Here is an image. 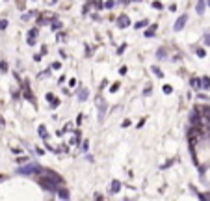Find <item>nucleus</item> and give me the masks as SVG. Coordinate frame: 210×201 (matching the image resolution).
<instances>
[{
	"instance_id": "nucleus-1",
	"label": "nucleus",
	"mask_w": 210,
	"mask_h": 201,
	"mask_svg": "<svg viewBox=\"0 0 210 201\" xmlns=\"http://www.w3.org/2000/svg\"><path fill=\"white\" fill-rule=\"evenodd\" d=\"M39 184H41V186L45 188L47 192H56V190H58V184H60V183H58L56 179H52V177H49V175H47L45 179H41V181H39Z\"/></svg>"
},
{
	"instance_id": "nucleus-2",
	"label": "nucleus",
	"mask_w": 210,
	"mask_h": 201,
	"mask_svg": "<svg viewBox=\"0 0 210 201\" xmlns=\"http://www.w3.org/2000/svg\"><path fill=\"white\" fill-rule=\"evenodd\" d=\"M43 168L39 166V164H28V166H22L17 169V173H21V175H34V173H41Z\"/></svg>"
},
{
	"instance_id": "nucleus-3",
	"label": "nucleus",
	"mask_w": 210,
	"mask_h": 201,
	"mask_svg": "<svg viewBox=\"0 0 210 201\" xmlns=\"http://www.w3.org/2000/svg\"><path fill=\"white\" fill-rule=\"evenodd\" d=\"M97 108H99V121H104V114H106V106H104V101L102 97H97Z\"/></svg>"
},
{
	"instance_id": "nucleus-4",
	"label": "nucleus",
	"mask_w": 210,
	"mask_h": 201,
	"mask_svg": "<svg viewBox=\"0 0 210 201\" xmlns=\"http://www.w3.org/2000/svg\"><path fill=\"white\" fill-rule=\"evenodd\" d=\"M186 21H188V15H180V17L177 19V22H175V24H173V30H175V32H180V30L184 28Z\"/></svg>"
},
{
	"instance_id": "nucleus-5",
	"label": "nucleus",
	"mask_w": 210,
	"mask_h": 201,
	"mask_svg": "<svg viewBox=\"0 0 210 201\" xmlns=\"http://www.w3.org/2000/svg\"><path fill=\"white\" fill-rule=\"evenodd\" d=\"M117 24H119V28H126V26H130V19L126 17V15H121V17L117 19Z\"/></svg>"
},
{
	"instance_id": "nucleus-6",
	"label": "nucleus",
	"mask_w": 210,
	"mask_h": 201,
	"mask_svg": "<svg viewBox=\"0 0 210 201\" xmlns=\"http://www.w3.org/2000/svg\"><path fill=\"white\" fill-rule=\"evenodd\" d=\"M35 35H37V30H30L28 32V45H35Z\"/></svg>"
},
{
	"instance_id": "nucleus-7",
	"label": "nucleus",
	"mask_w": 210,
	"mask_h": 201,
	"mask_svg": "<svg viewBox=\"0 0 210 201\" xmlns=\"http://www.w3.org/2000/svg\"><path fill=\"white\" fill-rule=\"evenodd\" d=\"M88 95H89V91L86 88H82L80 91H78V101H86V99H88Z\"/></svg>"
},
{
	"instance_id": "nucleus-8",
	"label": "nucleus",
	"mask_w": 210,
	"mask_h": 201,
	"mask_svg": "<svg viewBox=\"0 0 210 201\" xmlns=\"http://www.w3.org/2000/svg\"><path fill=\"white\" fill-rule=\"evenodd\" d=\"M197 13L199 15L205 13V0H197Z\"/></svg>"
},
{
	"instance_id": "nucleus-9",
	"label": "nucleus",
	"mask_w": 210,
	"mask_h": 201,
	"mask_svg": "<svg viewBox=\"0 0 210 201\" xmlns=\"http://www.w3.org/2000/svg\"><path fill=\"white\" fill-rule=\"evenodd\" d=\"M190 119H192V123H199V110H193Z\"/></svg>"
},
{
	"instance_id": "nucleus-10",
	"label": "nucleus",
	"mask_w": 210,
	"mask_h": 201,
	"mask_svg": "<svg viewBox=\"0 0 210 201\" xmlns=\"http://www.w3.org/2000/svg\"><path fill=\"white\" fill-rule=\"evenodd\" d=\"M119 190H121V183H119V181H113V183H112V192H113V194H117Z\"/></svg>"
},
{
	"instance_id": "nucleus-11",
	"label": "nucleus",
	"mask_w": 210,
	"mask_h": 201,
	"mask_svg": "<svg viewBox=\"0 0 210 201\" xmlns=\"http://www.w3.org/2000/svg\"><path fill=\"white\" fill-rule=\"evenodd\" d=\"M190 84H192L193 89H199L201 88V80H199V78H192V82H190Z\"/></svg>"
},
{
	"instance_id": "nucleus-12",
	"label": "nucleus",
	"mask_w": 210,
	"mask_h": 201,
	"mask_svg": "<svg viewBox=\"0 0 210 201\" xmlns=\"http://www.w3.org/2000/svg\"><path fill=\"white\" fill-rule=\"evenodd\" d=\"M201 88H205V89L210 88V78H208V76H205L203 80H201Z\"/></svg>"
},
{
	"instance_id": "nucleus-13",
	"label": "nucleus",
	"mask_w": 210,
	"mask_h": 201,
	"mask_svg": "<svg viewBox=\"0 0 210 201\" xmlns=\"http://www.w3.org/2000/svg\"><path fill=\"white\" fill-rule=\"evenodd\" d=\"M58 196H60L61 199H67V198H69V192H67V190H61V188H60V190H58Z\"/></svg>"
},
{
	"instance_id": "nucleus-14",
	"label": "nucleus",
	"mask_w": 210,
	"mask_h": 201,
	"mask_svg": "<svg viewBox=\"0 0 210 201\" xmlns=\"http://www.w3.org/2000/svg\"><path fill=\"white\" fill-rule=\"evenodd\" d=\"M147 24H149V21H140V22H136L134 26H136V28H145Z\"/></svg>"
},
{
	"instance_id": "nucleus-15",
	"label": "nucleus",
	"mask_w": 210,
	"mask_h": 201,
	"mask_svg": "<svg viewBox=\"0 0 210 201\" xmlns=\"http://www.w3.org/2000/svg\"><path fill=\"white\" fill-rule=\"evenodd\" d=\"M151 69H153V73L156 74V76H162V71L158 69V67H151Z\"/></svg>"
},
{
	"instance_id": "nucleus-16",
	"label": "nucleus",
	"mask_w": 210,
	"mask_h": 201,
	"mask_svg": "<svg viewBox=\"0 0 210 201\" xmlns=\"http://www.w3.org/2000/svg\"><path fill=\"white\" fill-rule=\"evenodd\" d=\"M156 56H158V58H160V60H162V58L165 56V50H164V49H158V54H156Z\"/></svg>"
},
{
	"instance_id": "nucleus-17",
	"label": "nucleus",
	"mask_w": 210,
	"mask_h": 201,
	"mask_svg": "<svg viewBox=\"0 0 210 201\" xmlns=\"http://www.w3.org/2000/svg\"><path fill=\"white\" fill-rule=\"evenodd\" d=\"M113 6H115V2H113V0H108V2L104 4V7H108V9H110V7H113Z\"/></svg>"
},
{
	"instance_id": "nucleus-18",
	"label": "nucleus",
	"mask_w": 210,
	"mask_h": 201,
	"mask_svg": "<svg viewBox=\"0 0 210 201\" xmlns=\"http://www.w3.org/2000/svg\"><path fill=\"white\" fill-rule=\"evenodd\" d=\"M154 30H156V26H153V28H151V30H147V32H145V35H147V37H151V35L154 34Z\"/></svg>"
},
{
	"instance_id": "nucleus-19",
	"label": "nucleus",
	"mask_w": 210,
	"mask_h": 201,
	"mask_svg": "<svg viewBox=\"0 0 210 201\" xmlns=\"http://www.w3.org/2000/svg\"><path fill=\"white\" fill-rule=\"evenodd\" d=\"M205 45H210V32L205 34Z\"/></svg>"
},
{
	"instance_id": "nucleus-20",
	"label": "nucleus",
	"mask_w": 210,
	"mask_h": 201,
	"mask_svg": "<svg viewBox=\"0 0 210 201\" xmlns=\"http://www.w3.org/2000/svg\"><path fill=\"white\" fill-rule=\"evenodd\" d=\"M203 112H205V117L210 121V108H203Z\"/></svg>"
},
{
	"instance_id": "nucleus-21",
	"label": "nucleus",
	"mask_w": 210,
	"mask_h": 201,
	"mask_svg": "<svg viewBox=\"0 0 210 201\" xmlns=\"http://www.w3.org/2000/svg\"><path fill=\"white\" fill-rule=\"evenodd\" d=\"M197 56H199V58H205L207 54H205V50H203V49H197Z\"/></svg>"
},
{
	"instance_id": "nucleus-22",
	"label": "nucleus",
	"mask_w": 210,
	"mask_h": 201,
	"mask_svg": "<svg viewBox=\"0 0 210 201\" xmlns=\"http://www.w3.org/2000/svg\"><path fill=\"white\" fill-rule=\"evenodd\" d=\"M0 69H2V73H6V71H7V64H6V62L0 64Z\"/></svg>"
},
{
	"instance_id": "nucleus-23",
	"label": "nucleus",
	"mask_w": 210,
	"mask_h": 201,
	"mask_svg": "<svg viewBox=\"0 0 210 201\" xmlns=\"http://www.w3.org/2000/svg\"><path fill=\"white\" fill-rule=\"evenodd\" d=\"M39 134H41V138H47V132H45V127H39Z\"/></svg>"
},
{
	"instance_id": "nucleus-24",
	"label": "nucleus",
	"mask_w": 210,
	"mask_h": 201,
	"mask_svg": "<svg viewBox=\"0 0 210 201\" xmlns=\"http://www.w3.org/2000/svg\"><path fill=\"white\" fill-rule=\"evenodd\" d=\"M117 89H119V84H113V86H112V88H110V91H112V93H115V91H117Z\"/></svg>"
},
{
	"instance_id": "nucleus-25",
	"label": "nucleus",
	"mask_w": 210,
	"mask_h": 201,
	"mask_svg": "<svg viewBox=\"0 0 210 201\" xmlns=\"http://www.w3.org/2000/svg\"><path fill=\"white\" fill-rule=\"evenodd\" d=\"M60 26H61V22H60V21H54V24H52V28H54V30H58Z\"/></svg>"
},
{
	"instance_id": "nucleus-26",
	"label": "nucleus",
	"mask_w": 210,
	"mask_h": 201,
	"mask_svg": "<svg viewBox=\"0 0 210 201\" xmlns=\"http://www.w3.org/2000/svg\"><path fill=\"white\" fill-rule=\"evenodd\" d=\"M171 91H173L171 86H164V93H171Z\"/></svg>"
},
{
	"instance_id": "nucleus-27",
	"label": "nucleus",
	"mask_w": 210,
	"mask_h": 201,
	"mask_svg": "<svg viewBox=\"0 0 210 201\" xmlns=\"http://www.w3.org/2000/svg\"><path fill=\"white\" fill-rule=\"evenodd\" d=\"M153 7H156V9H162V4H160V2H153Z\"/></svg>"
},
{
	"instance_id": "nucleus-28",
	"label": "nucleus",
	"mask_w": 210,
	"mask_h": 201,
	"mask_svg": "<svg viewBox=\"0 0 210 201\" xmlns=\"http://www.w3.org/2000/svg\"><path fill=\"white\" fill-rule=\"evenodd\" d=\"M6 26H7V21H0V28L4 30V28H6Z\"/></svg>"
},
{
	"instance_id": "nucleus-29",
	"label": "nucleus",
	"mask_w": 210,
	"mask_h": 201,
	"mask_svg": "<svg viewBox=\"0 0 210 201\" xmlns=\"http://www.w3.org/2000/svg\"><path fill=\"white\" fill-rule=\"evenodd\" d=\"M32 15H34V13H26V15H22V19H24V21H28V19H32Z\"/></svg>"
},
{
	"instance_id": "nucleus-30",
	"label": "nucleus",
	"mask_w": 210,
	"mask_h": 201,
	"mask_svg": "<svg viewBox=\"0 0 210 201\" xmlns=\"http://www.w3.org/2000/svg\"><path fill=\"white\" fill-rule=\"evenodd\" d=\"M119 2H123V4H128V0H119Z\"/></svg>"
},
{
	"instance_id": "nucleus-31",
	"label": "nucleus",
	"mask_w": 210,
	"mask_h": 201,
	"mask_svg": "<svg viewBox=\"0 0 210 201\" xmlns=\"http://www.w3.org/2000/svg\"><path fill=\"white\" fill-rule=\"evenodd\" d=\"M208 6H210V0H208Z\"/></svg>"
}]
</instances>
